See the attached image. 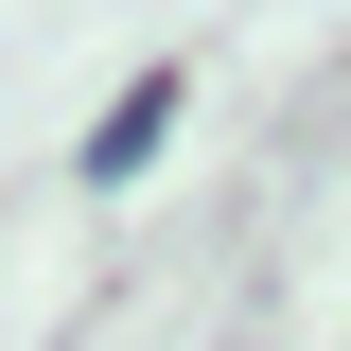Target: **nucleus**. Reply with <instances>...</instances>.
Returning a JSON list of instances; mask_svg holds the SVG:
<instances>
[{"label":"nucleus","mask_w":351,"mask_h":351,"mask_svg":"<svg viewBox=\"0 0 351 351\" xmlns=\"http://www.w3.org/2000/svg\"><path fill=\"white\" fill-rule=\"evenodd\" d=\"M158 123H176V88H123V106L88 123V176H141V158H158Z\"/></svg>","instance_id":"f257e3e1"}]
</instances>
